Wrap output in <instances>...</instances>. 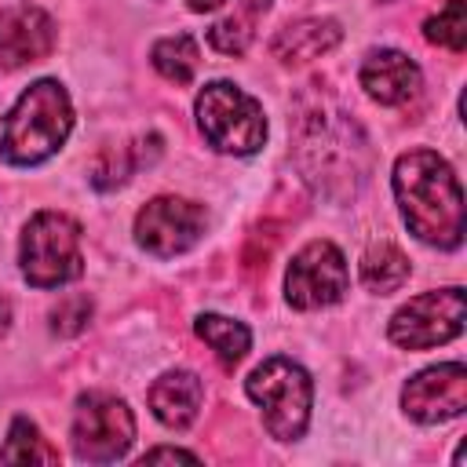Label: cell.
Here are the masks:
<instances>
[{
	"label": "cell",
	"instance_id": "obj_12",
	"mask_svg": "<svg viewBox=\"0 0 467 467\" xmlns=\"http://www.w3.org/2000/svg\"><path fill=\"white\" fill-rule=\"evenodd\" d=\"M55 47V22L29 4L0 11V66L18 69L26 62H40Z\"/></svg>",
	"mask_w": 467,
	"mask_h": 467
},
{
	"label": "cell",
	"instance_id": "obj_21",
	"mask_svg": "<svg viewBox=\"0 0 467 467\" xmlns=\"http://www.w3.org/2000/svg\"><path fill=\"white\" fill-rule=\"evenodd\" d=\"M427 40L449 51H463L467 44V0H445V7L427 22Z\"/></svg>",
	"mask_w": 467,
	"mask_h": 467
},
{
	"label": "cell",
	"instance_id": "obj_1",
	"mask_svg": "<svg viewBox=\"0 0 467 467\" xmlns=\"http://www.w3.org/2000/svg\"><path fill=\"white\" fill-rule=\"evenodd\" d=\"M394 193L409 230L438 248L463 241V193L452 168L434 150H412L394 164Z\"/></svg>",
	"mask_w": 467,
	"mask_h": 467
},
{
	"label": "cell",
	"instance_id": "obj_7",
	"mask_svg": "<svg viewBox=\"0 0 467 467\" xmlns=\"http://www.w3.org/2000/svg\"><path fill=\"white\" fill-rule=\"evenodd\" d=\"M135 438V420L128 405L113 394H84L73 412V449L80 460L109 463L128 452Z\"/></svg>",
	"mask_w": 467,
	"mask_h": 467
},
{
	"label": "cell",
	"instance_id": "obj_19",
	"mask_svg": "<svg viewBox=\"0 0 467 467\" xmlns=\"http://www.w3.org/2000/svg\"><path fill=\"white\" fill-rule=\"evenodd\" d=\"M197 40L190 33H175V36H164L161 44H153V66L171 80V84H190L193 73H197Z\"/></svg>",
	"mask_w": 467,
	"mask_h": 467
},
{
	"label": "cell",
	"instance_id": "obj_18",
	"mask_svg": "<svg viewBox=\"0 0 467 467\" xmlns=\"http://www.w3.org/2000/svg\"><path fill=\"white\" fill-rule=\"evenodd\" d=\"M197 336L215 350V358L226 368H234L248 354V328L241 321H230V317H219V314H201L197 317Z\"/></svg>",
	"mask_w": 467,
	"mask_h": 467
},
{
	"label": "cell",
	"instance_id": "obj_6",
	"mask_svg": "<svg viewBox=\"0 0 467 467\" xmlns=\"http://www.w3.org/2000/svg\"><path fill=\"white\" fill-rule=\"evenodd\" d=\"M197 120L201 135L219 153H252L266 135L263 106L226 80H215L197 95Z\"/></svg>",
	"mask_w": 467,
	"mask_h": 467
},
{
	"label": "cell",
	"instance_id": "obj_14",
	"mask_svg": "<svg viewBox=\"0 0 467 467\" xmlns=\"http://www.w3.org/2000/svg\"><path fill=\"white\" fill-rule=\"evenodd\" d=\"M336 44H339V26L332 18H299L277 29V36L270 40V55L281 62H310L332 51Z\"/></svg>",
	"mask_w": 467,
	"mask_h": 467
},
{
	"label": "cell",
	"instance_id": "obj_25",
	"mask_svg": "<svg viewBox=\"0 0 467 467\" xmlns=\"http://www.w3.org/2000/svg\"><path fill=\"white\" fill-rule=\"evenodd\" d=\"M7 325H11V310H7V303L0 299V336L7 332Z\"/></svg>",
	"mask_w": 467,
	"mask_h": 467
},
{
	"label": "cell",
	"instance_id": "obj_10",
	"mask_svg": "<svg viewBox=\"0 0 467 467\" xmlns=\"http://www.w3.org/2000/svg\"><path fill=\"white\" fill-rule=\"evenodd\" d=\"M204 234V208L182 197H153L135 215V237L153 255H179Z\"/></svg>",
	"mask_w": 467,
	"mask_h": 467
},
{
	"label": "cell",
	"instance_id": "obj_23",
	"mask_svg": "<svg viewBox=\"0 0 467 467\" xmlns=\"http://www.w3.org/2000/svg\"><path fill=\"white\" fill-rule=\"evenodd\" d=\"M142 460H193V452H182V449H150Z\"/></svg>",
	"mask_w": 467,
	"mask_h": 467
},
{
	"label": "cell",
	"instance_id": "obj_22",
	"mask_svg": "<svg viewBox=\"0 0 467 467\" xmlns=\"http://www.w3.org/2000/svg\"><path fill=\"white\" fill-rule=\"evenodd\" d=\"M88 321H91V299H88V296H66V299H58V306L51 310V328H55L58 336H77Z\"/></svg>",
	"mask_w": 467,
	"mask_h": 467
},
{
	"label": "cell",
	"instance_id": "obj_15",
	"mask_svg": "<svg viewBox=\"0 0 467 467\" xmlns=\"http://www.w3.org/2000/svg\"><path fill=\"white\" fill-rule=\"evenodd\" d=\"M201 379L193 372H164L150 387V409L164 427H190L201 409Z\"/></svg>",
	"mask_w": 467,
	"mask_h": 467
},
{
	"label": "cell",
	"instance_id": "obj_9",
	"mask_svg": "<svg viewBox=\"0 0 467 467\" xmlns=\"http://www.w3.org/2000/svg\"><path fill=\"white\" fill-rule=\"evenodd\" d=\"M343 292H347V263L332 241H310L303 252H296L285 277V296L292 306L317 310L343 299Z\"/></svg>",
	"mask_w": 467,
	"mask_h": 467
},
{
	"label": "cell",
	"instance_id": "obj_20",
	"mask_svg": "<svg viewBox=\"0 0 467 467\" xmlns=\"http://www.w3.org/2000/svg\"><path fill=\"white\" fill-rule=\"evenodd\" d=\"M0 460L4 463H58V449L47 445V438L29 420H15L0 449Z\"/></svg>",
	"mask_w": 467,
	"mask_h": 467
},
{
	"label": "cell",
	"instance_id": "obj_17",
	"mask_svg": "<svg viewBox=\"0 0 467 467\" xmlns=\"http://www.w3.org/2000/svg\"><path fill=\"white\" fill-rule=\"evenodd\" d=\"M266 7H270V0H241V7H237L234 15H226L223 22H215V26L208 29L212 47L223 51V55H241V51L248 47L252 33H255V18H259Z\"/></svg>",
	"mask_w": 467,
	"mask_h": 467
},
{
	"label": "cell",
	"instance_id": "obj_4",
	"mask_svg": "<svg viewBox=\"0 0 467 467\" xmlns=\"http://www.w3.org/2000/svg\"><path fill=\"white\" fill-rule=\"evenodd\" d=\"M310 394V376L288 358H270L248 376V398L263 409V427L277 441H296L306 431Z\"/></svg>",
	"mask_w": 467,
	"mask_h": 467
},
{
	"label": "cell",
	"instance_id": "obj_16",
	"mask_svg": "<svg viewBox=\"0 0 467 467\" xmlns=\"http://www.w3.org/2000/svg\"><path fill=\"white\" fill-rule=\"evenodd\" d=\"M409 281V259L401 248H394L390 241H379L365 252L361 259V285L376 296H387V292H398L401 285Z\"/></svg>",
	"mask_w": 467,
	"mask_h": 467
},
{
	"label": "cell",
	"instance_id": "obj_11",
	"mask_svg": "<svg viewBox=\"0 0 467 467\" xmlns=\"http://www.w3.org/2000/svg\"><path fill=\"white\" fill-rule=\"evenodd\" d=\"M401 405L420 423H441L467 409V368L460 361H445L412 376L401 390Z\"/></svg>",
	"mask_w": 467,
	"mask_h": 467
},
{
	"label": "cell",
	"instance_id": "obj_24",
	"mask_svg": "<svg viewBox=\"0 0 467 467\" xmlns=\"http://www.w3.org/2000/svg\"><path fill=\"white\" fill-rule=\"evenodd\" d=\"M186 4H190V11H212V7H219L226 0H186Z\"/></svg>",
	"mask_w": 467,
	"mask_h": 467
},
{
	"label": "cell",
	"instance_id": "obj_8",
	"mask_svg": "<svg viewBox=\"0 0 467 467\" xmlns=\"http://www.w3.org/2000/svg\"><path fill=\"white\" fill-rule=\"evenodd\" d=\"M463 328V288H438L409 299L390 321V339L405 350H427L449 343Z\"/></svg>",
	"mask_w": 467,
	"mask_h": 467
},
{
	"label": "cell",
	"instance_id": "obj_3",
	"mask_svg": "<svg viewBox=\"0 0 467 467\" xmlns=\"http://www.w3.org/2000/svg\"><path fill=\"white\" fill-rule=\"evenodd\" d=\"M69 128H73V109L62 84L36 80L29 91H22V99L4 120L0 157L11 164H40L66 142Z\"/></svg>",
	"mask_w": 467,
	"mask_h": 467
},
{
	"label": "cell",
	"instance_id": "obj_5",
	"mask_svg": "<svg viewBox=\"0 0 467 467\" xmlns=\"http://www.w3.org/2000/svg\"><path fill=\"white\" fill-rule=\"evenodd\" d=\"M80 226L62 212H40L22 234V274L36 288H58L80 277Z\"/></svg>",
	"mask_w": 467,
	"mask_h": 467
},
{
	"label": "cell",
	"instance_id": "obj_13",
	"mask_svg": "<svg viewBox=\"0 0 467 467\" xmlns=\"http://www.w3.org/2000/svg\"><path fill=\"white\" fill-rule=\"evenodd\" d=\"M361 88H365L376 102L398 106V102H405V99L416 95V88H420V66H416L409 55L390 51V47L372 51V55L361 62Z\"/></svg>",
	"mask_w": 467,
	"mask_h": 467
},
{
	"label": "cell",
	"instance_id": "obj_2",
	"mask_svg": "<svg viewBox=\"0 0 467 467\" xmlns=\"http://www.w3.org/2000/svg\"><path fill=\"white\" fill-rule=\"evenodd\" d=\"M296 157L317 186L325 182L332 190V182H339V197L354 193L368 175V150L358 124L343 109H328L325 95L296 120Z\"/></svg>",
	"mask_w": 467,
	"mask_h": 467
}]
</instances>
